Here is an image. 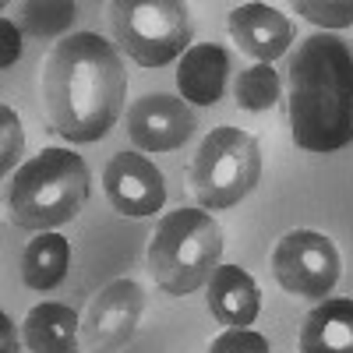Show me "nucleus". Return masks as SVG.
I'll return each instance as SVG.
<instances>
[{"instance_id":"obj_1","label":"nucleus","mask_w":353,"mask_h":353,"mask_svg":"<svg viewBox=\"0 0 353 353\" xmlns=\"http://www.w3.org/2000/svg\"><path fill=\"white\" fill-rule=\"evenodd\" d=\"M128 71L121 53L96 32H71L43 68V99L53 131L74 141H103L124 113Z\"/></svg>"},{"instance_id":"obj_2","label":"nucleus","mask_w":353,"mask_h":353,"mask_svg":"<svg viewBox=\"0 0 353 353\" xmlns=\"http://www.w3.org/2000/svg\"><path fill=\"white\" fill-rule=\"evenodd\" d=\"M290 128L304 152L329 156L353 141V50L314 32L290 57Z\"/></svg>"},{"instance_id":"obj_3","label":"nucleus","mask_w":353,"mask_h":353,"mask_svg":"<svg viewBox=\"0 0 353 353\" xmlns=\"http://www.w3.org/2000/svg\"><path fill=\"white\" fill-rule=\"evenodd\" d=\"M88 166L71 149H43L8 181V216L21 230L53 233L88 201Z\"/></svg>"},{"instance_id":"obj_4","label":"nucleus","mask_w":353,"mask_h":353,"mask_svg":"<svg viewBox=\"0 0 353 353\" xmlns=\"http://www.w3.org/2000/svg\"><path fill=\"white\" fill-rule=\"evenodd\" d=\"M223 258V230L201 209L166 212L149 241V272L156 286L188 297L212 279Z\"/></svg>"},{"instance_id":"obj_5","label":"nucleus","mask_w":353,"mask_h":353,"mask_svg":"<svg viewBox=\"0 0 353 353\" xmlns=\"http://www.w3.org/2000/svg\"><path fill=\"white\" fill-rule=\"evenodd\" d=\"M261 181V149L241 128H212L191 163V191L201 209H233Z\"/></svg>"},{"instance_id":"obj_6","label":"nucleus","mask_w":353,"mask_h":353,"mask_svg":"<svg viewBox=\"0 0 353 353\" xmlns=\"http://www.w3.org/2000/svg\"><path fill=\"white\" fill-rule=\"evenodd\" d=\"M110 28L121 50L141 68H163L188 53L191 18L176 0H113Z\"/></svg>"},{"instance_id":"obj_7","label":"nucleus","mask_w":353,"mask_h":353,"mask_svg":"<svg viewBox=\"0 0 353 353\" xmlns=\"http://www.w3.org/2000/svg\"><path fill=\"white\" fill-rule=\"evenodd\" d=\"M339 251L318 230H290L272 251V276L286 293L325 301L339 283Z\"/></svg>"},{"instance_id":"obj_8","label":"nucleus","mask_w":353,"mask_h":353,"mask_svg":"<svg viewBox=\"0 0 353 353\" xmlns=\"http://www.w3.org/2000/svg\"><path fill=\"white\" fill-rule=\"evenodd\" d=\"M141 307H145V290L134 279L106 283L81 314V346L88 353L124 350L138 329Z\"/></svg>"},{"instance_id":"obj_9","label":"nucleus","mask_w":353,"mask_h":353,"mask_svg":"<svg viewBox=\"0 0 353 353\" xmlns=\"http://www.w3.org/2000/svg\"><path fill=\"white\" fill-rule=\"evenodd\" d=\"M103 191L121 216L145 219L166 205V181L152 159L138 152H117L103 170Z\"/></svg>"},{"instance_id":"obj_10","label":"nucleus","mask_w":353,"mask_h":353,"mask_svg":"<svg viewBox=\"0 0 353 353\" xmlns=\"http://www.w3.org/2000/svg\"><path fill=\"white\" fill-rule=\"evenodd\" d=\"M194 113L170 92H149L128 110V134L138 152H173L194 134Z\"/></svg>"},{"instance_id":"obj_11","label":"nucleus","mask_w":353,"mask_h":353,"mask_svg":"<svg viewBox=\"0 0 353 353\" xmlns=\"http://www.w3.org/2000/svg\"><path fill=\"white\" fill-rule=\"evenodd\" d=\"M230 36L258 64H272L293 43V25L269 4H241L230 11Z\"/></svg>"},{"instance_id":"obj_12","label":"nucleus","mask_w":353,"mask_h":353,"mask_svg":"<svg viewBox=\"0 0 353 353\" xmlns=\"http://www.w3.org/2000/svg\"><path fill=\"white\" fill-rule=\"evenodd\" d=\"M226 78H230V53L216 43H201L191 46L181 57V68H176V88H181V99L194 103V106H212L223 99L226 92Z\"/></svg>"},{"instance_id":"obj_13","label":"nucleus","mask_w":353,"mask_h":353,"mask_svg":"<svg viewBox=\"0 0 353 353\" xmlns=\"http://www.w3.org/2000/svg\"><path fill=\"white\" fill-rule=\"evenodd\" d=\"M209 311L219 325L248 329L261 311L258 283L241 269V265H219L209 279Z\"/></svg>"},{"instance_id":"obj_14","label":"nucleus","mask_w":353,"mask_h":353,"mask_svg":"<svg viewBox=\"0 0 353 353\" xmlns=\"http://www.w3.org/2000/svg\"><path fill=\"white\" fill-rule=\"evenodd\" d=\"M301 353H353V297H325L304 318Z\"/></svg>"},{"instance_id":"obj_15","label":"nucleus","mask_w":353,"mask_h":353,"mask_svg":"<svg viewBox=\"0 0 353 353\" xmlns=\"http://www.w3.org/2000/svg\"><path fill=\"white\" fill-rule=\"evenodd\" d=\"M81 318L68 304H36L21 321V339L32 353H74Z\"/></svg>"},{"instance_id":"obj_16","label":"nucleus","mask_w":353,"mask_h":353,"mask_svg":"<svg viewBox=\"0 0 353 353\" xmlns=\"http://www.w3.org/2000/svg\"><path fill=\"white\" fill-rule=\"evenodd\" d=\"M71 269V244L61 233H39L36 241H28L21 254V279L28 290H53L61 286Z\"/></svg>"},{"instance_id":"obj_17","label":"nucleus","mask_w":353,"mask_h":353,"mask_svg":"<svg viewBox=\"0 0 353 353\" xmlns=\"http://www.w3.org/2000/svg\"><path fill=\"white\" fill-rule=\"evenodd\" d=\"M279 92H283V81H279V71H272V64H254V68L241 71L237 85H233L237 106L251 110V113L272 110L279 103Z\"/></svg>"},{"instance_id":"obj_18","label":"nucleus","mask_w":353,"mask_h":353,"mask_svg":"<svg viewBox=\"0 0 353 353\" xmlns=\"http://www.w3.org/2000/svg\"><path fill=\"white\" fill-rule=\"evenodd\" d=\"M21 14L36 36H53L74 21V4H25Z\"/></svg>"},{"instance_id":"obj_19","label":"nucleus","mask_w":353,"mask_h":353,"mask_svg":"<svg viewBox=\"0 0 353 353\" xmlns=\"http://www.w3.org/2000/svg\"><path fill=\"white\" fill-rule=\"evenodd\" d=\"M25 152V131L11 106H0V170L11 173Z\"/></svg>"},{"instance_id":"obj_20","label":"nucleus","mask_w":353,"mask_h":353,"mask_svg":"<svg viewBox=\"0 0 353 353\" xmlns=\"http://www.w3.org/2000/svg\"><path fill=\"white\" fill-rule=\"evenodd\" d=\"M209 353H272L269 350V339L261 332H251V329H226L219 339H212Z\"/></svg>"},{"instance_id":"obj_21","label":"nucleus","mask_w":353,"mask_h":353,"mask_svg":"<svg viewBox=\"0 0 353 353\" xmlns=\"http://www.w3.org/2000/svg\"><path fill=\"white\" fill-rule=\"evenodd\" d=\"M297 14H304L314 25H325V28L353 25V4H307V0H301Z\"/></svg>"},{"instance_id":"obj_22","label":"nucleus","mask_w":353,"mask_h":353,"mask_svg":"<svg viewBox=\"0 0 353 353\" xmlns=\"http://www.w3.org/2000/svg\"><path fill=\"white\" fill-rule=\"evenodd\" d=\"M0 36H4V57H0V64L11 68L18 57H21V32L14 28L11 18H4V21H0Z\"/></svg>"},{"instance_id":"obj_23","label":"nucleus","mask_w":353,"mask_h":353,"mask_svg":"<svg viewBox=\"0 0 353 353\" xmlns=\"http://www.w3.org/2000/svg\"><path fill=\"white\" fill-rule=\"evenodd\" d=\"M18 350V339H14V325L8 314H0V353H14Z\"/></svg>"}]
</instances>
